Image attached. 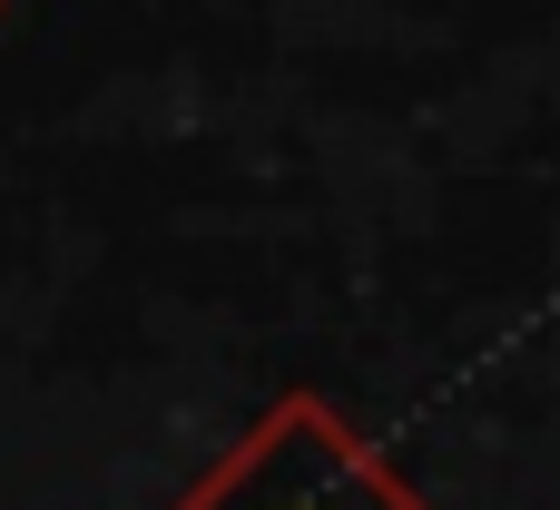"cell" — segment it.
<instances>
[{"mask_svg": "<svg viewBox=\"0 0 560 510\" xmlns=\"http://www.w3.org/2000/svg\"><path fill=\"white\" fill-rule=\"evenodd\" d=\"M177 510H433L335 403L285 393Z\"/></svg>", "mask_w": 560, "mask_h": 510, "instance_id": "obj_1", "label": "cell"}]
</instances>
